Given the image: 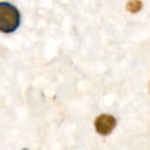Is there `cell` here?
Here are the masks:
<instances>
[{
    "mask_svg": "<svg viewBox=\"0 0 150 150\" xmlns=\"http://www.w3.org/2000/svg\"><path fill=\"white\" fill-rule=\"evenodd\" d=\"M115 125H116V118L108 114H102L97 116L95 120V129L102 136L109 135L114 130Z\"/></svg>",
    "mask_w": 150,
    "mask_h": 150,
    "instance_id": "obj_2",
    "label": "cell"
},
{
    "mask_svg": "<svg viewBox=\"0 0 150 150\" xmlns=\"http://www.w3.org/2000/svg\"><path fill=\"white\" fill-rule=\"evenodd\" d=\"M20 25V13L9 2H0V32L12 33Z\"/></svg>",
    "mask_w": 150,
    "mask_h": 150,
    "instance_id": "obj_1",
    "label": "cell"
},
{
    "mask_svg": "<svg viewBox=\"0 0 150 150\" xmlns=\"http://www.w3.org/2000/svg\"><path fill=\"white\" fill-rule=\"evenodd\" d=\"M142 8V2L139 0H131L127 4V9L130 13H137Z\"/></svg>",
    "mask_w": 150,
    "mask_h": 150,
    "instance_id": "obj_3",
    "label": "cell"
}]
</instances>
